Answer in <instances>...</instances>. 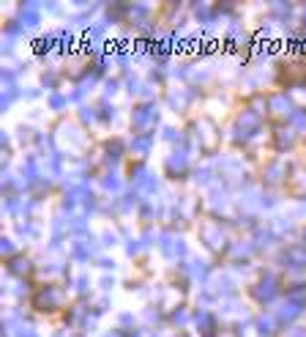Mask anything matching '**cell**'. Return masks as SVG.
Masks as SVG:
<instances>
[{
  "label": "cell",
  "mask_w": 306,
  "mask_h": 337,
  "mask_svg": "<svg viewBox=\"0 0 306 337\" xmlns=\"http://www.w3.org/2000/svg\"><path fill=\"white\" fill-rule=\"evenodd\" d=\"M66 104H69V96H63V93H58V91H55V93L50 96V107H52L55 113H58V110H63Z\"/></svg>",
  "instance_id": "16"
},
{
  "label": "cell",
  "mask_w": 306,
  "mask_h": 337,
  "mask_svg": "<svg viewBox=\"0 0 306 337\" xmlns=\"http://www.w3.org/2000/svg\"><path fill=\"white\" fill-rule=\"evenodd\" d=\"M279 176H284V167H282V165H279V162H276V165H271V167H268V178H271V181H274V184H276V181H282Z\"/></svg>",
  "instance_id": "19"
},
{
  "label": "cell",
  "mask_w": 306,
  "mask_h": 337,
  "mask_svg": "<svg viewBox=\"0 0 306 337\" xmlns=\"http://www.w3.org/2000/svg\"><path fill=\"white\" fill-rule=\"evenodd\" d=\"M210 181V170L205 167V170H197V184H208Z\"/></svg>",
  "instance_id": "21"
},
{
  "label": "cell",
  "mask_w": 306,
  "mask_h": 337,
  "mask_svg": "<svg viewBox=\"0 0 306 337\" xmlns=\"http://www.w3.org/2000/svg\"><path fill=\"white\" fill-rule=\"evenodd\" d=\"M63 305V296H60L58 288H41L36 296V307L44 310V313H52V310H60Z\"/></svg>",
  "instance_id": "3"
},
{
  "label": "cell",
  "mask_w": 306,
  "mask_h": 337,
  "mask_svg": "<svg viewBox=\"0 0 306 337\" xmlns=\"http://www.w3.org/2000/svg\"><path fill=\"white\" fill-rule=\"evenodd\" d=\"M167 170H169V173H186V170H189V157H186V151H175V154H169V159H167Z\"/></svg>",
  "instance_id": "10"
},
{
  "label": "cell",
  "mask_w": 306,
  "mask_h": 337,
  "mask_svg": "<svg viewBox=\"0 0 306 337\" xmlns=\"http://www.w3.org/2000/svg\"><path fill=\"white\" fill-rule=\"evenodd\" d=\"M268 107L274 116H292L295 110H290V96L287 93H274V96H268Z\"/></svg>",
  "instance_id": "7"
},
{
  "label": "cell",
  "mask_w": 306,
  "mask_h": 337,
  "mask_svg": "<svg viewBox=\"0 0 306 337\" xmlns=\"http://www.w3.org/2000/svg\"><path fill=\"white\" fill-rule=\"evenodd\" d=\"M290 124L298 126V129H306V113H303V110H295V113L290 116Z\"/></svg>",
  "instance_id": "18"
},
{
  "label": "cell",
  "mask_w": 306,
  "mask_h": 337,
  "mask_svg": "<svg viewBox=\"0 0 306 337\" xmlns=\"http://www.w3.org/2000/svg\"><path fill=\"white\" fill-rule=\"evenodd\" d=\"M192 274H194V277H205V274H208V266L202 264V260H194V264H192Z\"/></svg>",
  "instance_id": "20"
},
{
  "label": "cell",
  "mask_w": 306,
  "mask_h": 337,
  "mask_svg": "<svg viewBox=\"0 0 306 337\" xmlns=\"http://www.w3.org/2000/svg\"><path fill=\"white\" fill-rule=\"evenodd\" d=\"M134 190L142 192V195H153L156 190H159V181H156L153 173H148L145 167H137V173H134Z\"/></svg>",
  "instance_id": "4"
},
{
  "label": "cell",
  "mask_w": 306,
  "mask_h": 337,
  "mask_svg": "<svg viewBox=\"0 0 306 337\" xmlns=\"http://www.w3.org/2000/svg\"><path fill=\"white\" fill-rule=\"evenodd\" d=\"M82 121H91V124H93V121H96V110H88V107H85V110H82Z\"/></svg>",
  "instance_id": "23"
},
{
  "label": "cell",
  "mask_w": 306,
  "mask_h": 337,
  "mask_svg": "<svg viewBox=\"0 0 306 337\" xmlns=\"http://www.w3.org/2000/svg\"><path fill=\"white\" fill-rule=\"evenodd\" d=\"M235 129L238 132H243V140L249 137V132H257L260 129V113H254V110H243L241 116H238L235 121Z\"/></svg>",
  "instance_id": "5"
},
{
  "label": "cell",
  "mask_w": 306,
  "mask_h": 337,
  "mask_svg": "<svg viewBox=\"0 0 306 337\" xmlns=\"http://www.w3.org/2000/svg\"><path fill=\"white\" fill-rule=\"evenodd\" d=\"M38 19H41V9H38L36 3H28L22 11H19V22H22V28H36Z\"/></svg>",
  "instance_id": "9"
},
{
  "label": "cell",
  "mask_w": 306,
  "mask_h": 337,
  "mask_svg": "<svg viewBox=\"0 0 306 337\" xmlns=\"http://www.w3.org/2000/svg\"><path fill=\"white\" fill-rule=\"evenodd\" d=\"M276 134H279V137H276L279 148H290L292 143H295V137H292V132H290V129H287V132H284V129H279Z\"/></svg>",
  "instance_id": "17"
},
{
  "label": "cell",
  "mask_w": 306,
  "mask_h": 337,
  "mask_svg": "<svg viewBox=\"0 0 306 337\" xmlns=\"http://www.w3.org/2000/svg\"><path fill=\"white\" fill-rule=\"evenodd\" d=\"M257 332H260L263 337H271V334H274V318L260 315V318H257Z\"/></svg>",
  "instance_id": "14"
},
{
  "label": "cell",
  "mask_w": 306,
  "mask_h": 337,
  "mask_svg": "<svg viewBox=\"0 0 306 337\" xmlns=\"http://www.w3.org/2000/svg\"><path fill=\"white\" fill-rule=\"evenodd\" d=\"M200 236H202V241H205L210 249H222L224 247V233H222V228L216 225V222H205Z\"/></svg>",
  "instance_id": "6"
},
{
  "label": "cell",
  "mask_w": 306,
  "mask_h": 337,
  "mask_svg": "<svg viewBox=\"0 0 306 337\" xmlns=\"http://www.w3.org/2000/svg\"><path fill=\"white\" fill-rule=\"evenodd\" d=\"M3 249H6V252H14V244H11L9 239H6V241H3Z\"/></svg>",
  "instance_id": "26"
},
{
  "label": "cell",
  "mask_w": 306,
  "mask_h": 337,
  "mask_svg": "<svg viewBox=\"0 0 306 337\" xmlns=\"http://www.w3.org/2000/svg\"><path fill=\"white\" fill-rule=\"evenodd\" d=\"M151 145H153V137H151V134H134V140H132V151L137 154V157H148Z\"/></svg>",
  "instance_id": "11"
},
{
  "label": "cell",
  "mask_w": 306,
  "mask_h": 337,
  "mask_svg": "<svg viewBox=\"0 0 306 337\" xmlns=\"http://www.w3.org/2000/svg\"><path fill=\"white\" fill-rule=\"evenodd\" d=\"M91 252H93V247L85 244V241H77V244L71 247V255H74V258H79V260H88V258H91Z\"/></svg>",
  "instance_id": "13"
},
{
  "label": "cell",
  "mask_w": 306,
  "mask_h": 337,
  "mask_svg": "<svg viewBox=\"0 0 306 337\" xmlns=\"http://www.w3.org/2000/svg\"><path fill=\"white\" fill-rule=\"evenodd\" d=\"M287 337H306L303 329H292V332H287Z\"/></svg>",
  "instance_id": "25"
},
{
  "label": "cell",
  "mask_w": 306,
  "mask_h": 337,
  "mask_svg": "<svg viewBox=\"0 0 306 337\" xmlns=\"http://www.w3.org/2000/svg\"><path fill=\"white\" fill-rule=\"evenodd\" d=\"M11 272L14 274H28L30 272V260L28 258H14L11 260Z\"/></svg>",
  "instance_id": "15"
},
{
  "label": "cell",
  "mask_w": 306,
  "mask_h": 337,
  "mask_svg": "<svg viewBox=\"0 0 306 337\" xmlns=\"http://www.w3.org/2000/svg\"><path fill=\"white\" fill-rule=\"evenodd\" d=\"M301 307H303V302H298V299H292V296H290V299L282 305V310H279V315H276V318L282 321V323L295 321L298 315H301Z\"/></svg>",
  "instance_id": "8"
},
{
  "label": "cell",
  "mask_w": 306,
  "mask_h": 337,
  "mask_svg": "<svg viewBox=\"0 0 306 337\" xmlns=\"http://www.w3.org/2000/svg\"><path fill=\"white\" fill-rule=\"evenodd\" d=\"M172 321L175 323H186V313H181V310H178V313H172Z\"/></svg>",
  "instance_id": "24"
},
{
  "label": "cell",
  "mask_w": 306,
  "mask_h": 337,
  "mask_svg": "<svg viewBox=\"0 0 306 337\" xmlns=\"http://www.w3.org/2000/svg\"><path fill=\"white\" fill-rule=\"evenodd\" d=\"M104 186H107V190H118V178H115V176H107V178H104Z\"/></svg>",
  "instance_id": "22"
},
{
  "label": "cell",
  "mask_w": 306,
  "mask_h": 337,
  "mask_svg": "<svg viewBox=\"0 0 306 337\" xmlns=\"http://www.w3.org/2000/svg\"><path fill=\"white\" fill-rule=\"evenodd\" d=\"M276 293H279V282H276L274 274H265V277L254 285V299L263 302V305H265V302H274Z\"/></svg>",
  "instance_id": "2"
},
{
  "label": "cell",
  "mask_w": 306,
  "mask_h": 337,
  "mask_svg": "<svg viewBox=\"0 0 306 337\" xmlns=\"http://www.w3.org/2000/svg\"><path fill=\"white\" fill-rule=\"evenodd\" d=\"M194 321H197V326H202V334L210 337V332H213V318H210L205 310H200V313L194 315Z\"/></svg>",
  "instance_id": "12"
},
{
  "label": "cell",
  "mask_w": 306,
  "mask_h": 337,
  "mask_svg": "<svg viewBox=\"0 0 306 337\" xmlns=\"http://www.w3.org/2000/svg\"><path fill=\"white\" fill-rule=\"evenodd\" d=\"M303 211H306V206H303Z\"/></svg>",
  "instance_id": "27"
},
{
  "label": "cell",
  "mask_w": 306,
  "mask_h": 337,
  "mask_svg": "<svg viewBox=\"0 0 306 337\" xmlns=\"http://www.w3.org/2000/svg\"><path fill=\"white\" fill-rule=\"evenodd\" d=\"M156 121H159V113H156L153 104H142V107H137V110L132 113V126H134V129H140V132L151 129Z\"/></svg>",
  "instance_id": "1"
}]
</instances>
